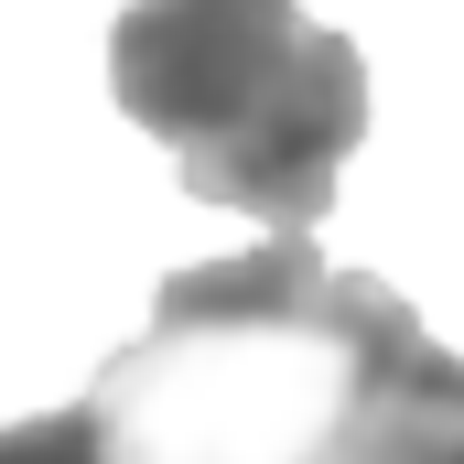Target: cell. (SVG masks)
<instances>
[{
  "mask_svg": "<svg viewBox=\"0 0 464 464\" xmlns=\"http://www.w3.org/2000/svg\"><path fill=\"white\" fill-rule=\"evenodd\" d=\"M389 281L324 270L314 237H259L151 292V324L98 367L87 411L109 464H314L346 421Z\"/></svg>",
  "mask_w": 464,
  "mask_h": 464,
  "instance_id": "1",
  "label": "cell"
},
{
  "mask_svg": "<svg viewBox=\"0 0 464 464\" xmlns=\"http://www.w3.org/2000/svg\"><path fill=\"white\" fill-rule=\"evenodd\" d=\"M109 98L184 173L195 206L314 237L367 140V54L303 0H130L109 22Z\"/></svg>",
  "mask_w": 464,
  "mask_h": 464,
  "instance_id": "2",
  "label": "cell"
},
{
  "mask_svg": "<svg viewBox=\"0 0 464 464\" xmlns=\"http://www.w3.org/2000/svg\"><path fill=\"white\" fill-rule=\"evenodd\" d=\"M0 464H109L98 443V411H33V421H0Z\"/></svg>",
  "mask_w": 464,
  "mask_h": 464,
  "instance_id": "3",
  "label": "cell"
},
{
  "mask_svg": "<svg viewBox=\"0 0 464 464\" xmlns=\"http://www.w3.org/2000/svg\"><path fill=\"white\" fill-rule=\"evenodd\" d=\"M411 464H464V356L443 378V400H432V421H421V443H411Z\"/></svg>",
  "mask_w": 464,
  "mask_h": 464,
  "instance_id": "4",
  "label": "cell"
}]
</instances>
